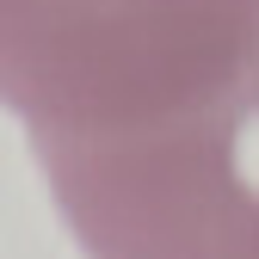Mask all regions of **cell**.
I'll return each mask as SVG.
<instances>
[{"mask_svg":"<svg viewBox=\"0 0 259 259\" xmlns=\"http://www.w3.org/2000/svg\"><path fill=\"white\" fill-rule=\"evenodd\" d=\"M0 105L93 259H259V0H0Z\"/></svg>","mask_w":259,"mask_h":259,"instance_id":"cell-1","label":"cell"}]
</instances>
